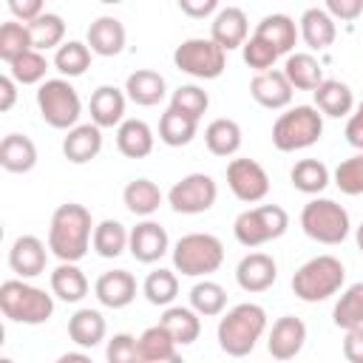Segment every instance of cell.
Returning <instances> with one entry per match:
<instances>
[{"label": "cell", "mask_w": 363, "mask_h": 363, "mask_svg": "<svg viewBox=\"0 0 363 363\" xmlns=\"http://www.w3.org/2000/svg\"><path fill=\"white\" fill-rule=\"evenodd\" d=\"M94 218L85 204L65 201L51 213L48 224V250L57 261H82L91 250L94 238Z\"/></svg>", "instance_id": "6da1fadb"}, {"label": "cell", "mask_w": 363, "mask_h": 363, "mask_svg": "<svg viewBox=\"0 0 363 363\" xmlns=\"http://www.w3.org/2000/svg\"><path fill=\"white\" fill-rule=\"evenodd\" d=\"M264 332H267V309L261 303L244 301V303H235L233 309L221 312L216 337H218V349L224 354L247 357L250 352H255Z\"/></svg>", "instance_id": "7a4b0ae2"}, {"label": "cell", "mask_w": 363, "mask_h": 363, "mask_svg": "<svg viewBox=\"0 0 363 363\" xmlns=\"http://www.w3.org/2000/svg\"><path fill=\"white\" fill-rule=\"evenodd\" d=\"M0 312L11 323L40 326L54 315V292L28 284V278H9L0 284Z\"/></svg>", "instance_id": "3957f363"}, {"label": "cell", "mask_w": 363, "mask_h": 363, "mask_svg": "<svg viewBox=\"0 0 363 363\" xmlns=\"http://www.w3.org/2000/svg\"><path fill=\"white\" fill-rule=\"evenodd\" d=\"M343 281H346V267L340 264V258L326 252V255H315V258L303 261L295 269L292 292L303 303H320V301L337 295L343 289Z\"/></svg>", "instance_id": "277c9868"}, {"label": "cell", "mask_w": 363, "mask_h": 363, "mask_svg": "<svg viewBox=\"0 0 363 363\" xmlns=\"http://www.w3.org/2000/svg\"><path fill=\"white\" fill-rule=\"evenodd\" d=\"M173 269L187 278H207L224 264V244L213 233H187L173 247Z\"/></svg>", "instance_id": "5b68a950"}, {"label": "cell", "mask_w": 363, "mask_h": 363, "mask_svg": "<svg viewBox=\"0 0 363 363\" xmlns=\"http://www.w3.org/2000/svg\"><path fill=\"white\" fill-rule=\"evenodd\" d=\"M323 136V113L315 105H295L278 113L272 125V145L281 153L312 147Z\"/></svg>", "instance_id": "8992f818"}, {"label": "cell", "mask_w": 363, "mask_h": 363, "mask_svg": "<svg viewBox=\"0 0 363 363\" xmlns=\"http://www.w3.org/2000/svg\"><path fill=\"white\" fill-rule=\"evenodd\" d=\"M301 230L318 241V244H326V247H335V244H343L349 238V230H352V218L346 213L343 204H337L335 199H309L301 210Z\"/></svg>", "instance_id": "52a82bcc"}, {"label": "cell", "mask_w": 363, "mask_h": 363, "mask_svg": "<svg viewBox=\"0 0 363 363\" xmlns=\"http://www.w3.org/2000/svg\"><path fill=\"white\" fill-rule=\"evenodd\" d=\"M37 108L43 122L57 130H68L79 125V116H82V99L77 88L68 82V77L43 79L37 88Z\"/></svg>", "instance_id": "ba28073f"}, {"label": "cell", "mask_w": 363, "mask_h": 363, "mask_svg": "<svg viewBox=\"0 0 363 363\" xmlns=\"http://www.w3.org/2000/svg\"><path fill=\"white\" fill-rule=\"evenodd\" d=\"M289 227V213L281 204H258V207H247L235 216L233 221V235L241 247L255 250L267 241H275L286 233Z\"/></svg>", "instance_id": "9c48e42d"}, {"label": "cell", "mask_w": 363, "mask_h": 363, "mask_svg": "<svg viewBox=\"0 0 363 363\" xmlns=\"http://www.w3.org/2000/svg\"><path fill=\"white\" fill-rule=\"evenodd\" d=\"M173 65L193 79H216L227 68V51L213 37H190L176 45Z\"/></svg>", "instance_id": "30bf717a"}, {"label": "cell", "mask_w": 363, "mask_h": 363, "mask_svg": "<svg viewBox=\"0 0 363 363\" xmlns=\"http://www.w3.org/2000/svg\"><path fill=\"white\" fill-rule=\"evenodd\" d=\"M218 199V184L210 173H187L167 190V204L173 213L199 216L207 213Z\"/></svg>", "instance_id": "8fae6325"}, {"label": "cell", "mask_w": 363, "mask_h": 363, "mask_svg": "<svg viewBox=\"0 0 363 363\" xmlns=\"http://www.w3.org/2000/svg\"><path fill=\"white\" fill-rule=\"evenodd\" d=\"M227 187L233 190V196L244 204H255L261 199H267L269 193V176L267 170L255 162V159H230L227 164Z\"/></svg>", "instance_id": "7c38bea8"}, {"label": "cell", "mask_w": 363, "mask_h": 363, "mask_svg": "<svg viewBox=\"0 0 363 363\" xmlns=\"http://www.w3.org/2000/svg\"><path fill=\"white\" fill-rule=\"evenodd\" d=\"M128 252L139 261V264H156L162 255L170 252V235L167 230L153 221L145 218L136 227H130V241H128Z\"/></svg>", "instance_id": "4fadbf2b"}, {"label": "cell", "mask_w": 363, "mask_h": 363, "mask_svg": "<svg viewBox=\"0 0 363 363\" xmlns=\"http://www.w3.org/2000/svg\"><path fill=\"white\" fill-rule=\"evenodd\" d=\"M292 91H295V88H292V82L286 79L284 68H281V71H275V68L258 71V74L250 79V96H252L261 108H267V111H284V108H289Z\"/></svg>", "instance_id": "5bb4252c"}, {"label": "cell", "mask_w": 363, "mask_h": 363, "mask_svg": "<svg viewBox=\"0 0 363 363\" xmlns=\"http://www.w3.org/2000/svg\"><path fill=\"white\" fill-rule=\"evenodd\" d=\"M48 244L37 235H17L9 250V267L17 278H37L48 264Z\"/></svg>", "instance_id": "9a60e30c"}, {"label": "cell", "mask_w": 363, "mask_h": 363, "mask_svg": "<svg viewBox=\"0 0 363 363\" xmlns=\"http://www.w3.org/2000/svg\"><path fill=\"white\" fill-rule=\"evenodd\" d=\"M306 346V323L295 315H281L267 337V352L275 360H292Z\"/></svg>", "instance_id": "2e32d148"}, {"label": "cell", "mask_w": 363, "mask_h": 363, "mask_svg": "<svg viewBox=\"0 0 363 363\" xmlns=\"http://www.w3.org/2000/svg\"><path fill=\"white\" fill-rule=\"evenodd\" d=\"M235 281L250 295L267 292L278 281V264L267 252H247L235 267Z\"/></svg>", "instance_id": "e0dca14e"}, {"label": "cell", "mask_w": 363, "mask_h": 363, "mask_svg": "<svg viewBox=\"0 0 363 363\" xmlns=\"http://www.w3.org/2000/svg\"><path fill=\"white\" fill-rule=\"evenodd\" d=\"M210 37L224 48V51H233V48H241L250 37V20L244 14V9L238 6H227V9H218L213 14V23H210Z\"/></svg>", "instance_id": "ac0fdd59"}, {"label": "cell", "mask_w": 363, "mask_h": 363, "mask_svg": "<svg viewBox=\"0 0 363 363\" xmlns=\"http://www.w3.org/2000/svg\"><path fill=\"white\" fill-rule=\"evenodd\" d=\"M94 295L108 309H125L136 298V278L128 269H108L96 278Z\"/></svg>", "instance_id": "d6986e66"}, {"label": "cell", "mask_w": 363, "mask_h": 363, "mask_svg": "<svg viewBox=\"0 0 363 363\" xmlns=\"http://www.w3.org/2000/svg\"><path fill=\"white\" fill-rule=\"evenodd\" d=\"M102 150V128L96 122H79L65 130L62 139V153L71 164H85L96 159Z\"/></svg>", "instance_id": "ffe728a7"}, {"label": "cell", "mask_w": 363, "mask_h": 363, "mask_svg": "<svg viewBox=\"0 0 363 363\" xmlns=\"http://www.w3.org/2000/svg\"><path fill=\"white\" fill-rule=\"evenodd\" d=\"M125 40H128V31H125L122 20H116L111 14L96 17L88 26V34H85V43L91 45V51L96 57H116V54H122L125 51Z\"/></svg>", "instance_id": "44dd1931"}, {"label": "cell", "mask_w": 363, "mask_h": 363, "mask_svg": "<svg viewBox=\"0 0 363 363\" xmlns=\"http://www.w3.org/2000/svg\"><path fill=\"white\" fill-rule=\"evenodd\" d=\"M125 105H128L125 88L99 85V88L91 94V102H88L91 122H96L99 128H119L122 119H125Z\"/></svg>", "instance_id": "7402d4cb"}, {"label": "cell", "mask_w": 363, "mask_h": 363, "mask_svg": "<svg viewBox=\"0 0 363 363\" xmlns=\"http://www.w3.org/2000/svg\"><path fill=\"white\" fill-rule=\"evenodd\" d=\"M298 31H301V40L306 43V48H312V51H326L337 37L335 17L326 9H318V6H312L301 14Z\"/></svg>", "instance_id": "603a6c76"}, {"label": "cell", "mask_w": 363, "mask_h": 363, "mask_svg": "<svg viewBox=\"0 0 363 363\" xmlns=\"http://www.w3.org/2000/svg\"><path fill=\"white\" fill-rule=\"evenodd\" d=\"M105 335H108V323H105V318H102L99 309L79 306V309L68 318V337H71V343L79 346V349H88V352H91L94 346H99V343L105 340Z\"/></svg>", "instance_id": "cb8c5ba5"}, {"label": "cell", "mask_w": 363, "mask_h": 363, "mask_svg": "<svg viewBox=\"0 0 363 363\" xmlns=\"http://www.w3.org/2000/svg\"><path fill=\"white\" fill-rule=\"evenodd\" d=\"M125 94L133 105L142 108H153L167 96V82L159 71L153 68H136L133 74H128L125 79Z\"/></svg>", "instance_id": "d4e9b609"}, {"label": "cell", "mask_w": 363, "mask_h": 363, "mask_svg": "<svg viewBox=\"0 0 363 363\" xmlns=\"http://www.w3.org/2000/svg\"><path fill=\"white\" fill-rule=\"evenodd\" d=\"M139 360L142 363H179L182 354H179L176 337L162 323L147 326L139 335Z\"/></svg>", "instance_id": "484cf974"}, {"label": "cell", "mask_w": 363, "mask_h": 363, "mask_svg": "<svg viewBox=\"0 0 363 363\" xmlns=\"http://www.w3.org/2000/svg\"><path fill=\"white\" fill-rule=\"evenodd\" d=\"M153 128L145 119H122L116 128V150L128 159H145L153 153Z\"/></svg>", "instance_id": "4316f807"}, {"label": "cell", "mask_w": 363, "mask_h": 363, "mask_svg": "<svg viewBox=\"0 0 363 363\" xmlns=\"http://www.w3.org/2000/svg\"><path fill=\"white\" fill-rule=\"evenodd\" d=\"M312 99H315V108L323 113V116H332V119H340V116H349L354 111V94L346 82L340 79H323L315 91H312Z\"/></svg>", "instance_id": "83f0119b"}, {"label": "cell", "mask_w": 363, "mask_h": 363, "mask_svg": "<svg viewBox=\"0 0 363 363\" xmlns=\"http://www.w3.org/2000/svg\"><path fill=\"white\" fill-rule=\"evenodd\" d=\"M37 164V145L26 133H6L0 142V167L6 173H28Z\"/></svg>", "instance_id": "f1b7e54d"}, {"label": "cell", "mask_w": 363, "mask_h": 363, "mask_svg": "<svg viewBox=\"0 0 363 363\" xmlns=\"http://www.w3.org/2000/svg\"><path fill=\"white\" fill-rule=\"evenodd\" d=\"M255 37L267 40L278 54H292L301 31H298V23L289 17V14H267L261 17V23L255 26L252 31Z\"/></svg>", "instance_id": "f546056e"}, {"label": "cell", "mask_w": 363, "mask_h": 363, "mask_svg": "<svg viewBox=\"0 0 363 363\" xmlns=\"http://www.w3.org/2000/svg\"><path fill=\"white\" fill-rule=\"evenodd\" d=\"M51 292L54 298L65 301V303H79L88 295V278L85 272L77 267V261H60L51 269Z\"/></svg>", "instance_id": "4dcf8cb0"}, {"label": "cell", "mask_w": 363, "mask_h": 363, "mask_svg": "<svg viewBox=\"0 0 363 363\" xmlns=\"http://www.w3.org/2000/svg\"><path fill=\"white\" fill-rule=\"evenodd\" d=\"M159 323L176 337L179 346H190L199 340L201 335V315L193 309V306H164Z\"/></svg>", "instance_id": "1f68e13d"}, {"label": "cell", "mask_w": 363, "mask_h": 363, "mask_svg": "<svg viewBox=\"0 0 363 363\" xmlns=\"http://www.w3.org/2000/svg\"><path fill=\"white\" fill-rule=\"evenodd\" d=\"M284 74H286V79L292 82L295 91H315L326 79L323 77V65L309 51H292V54H286Z\"/></svg>", "instance_id": "d6a6232c"}, {"label": "cell", "mask_w": 363, "mask_h": 363, "mask_svg": "<svg viewBox=\"0 0 363 363\" xmlns=\"http://www.w3.org/2000/svg\"><path fill=\"white\" fill-rule=\"evenodd\" d=\"M162 199H164V196H162L159 184L150 182V179H133V182H128L125 190H122L125 207H128L133 216H139V218H150V216L162 207Z\"/></svg>", "instance_id": "836d02e7"}, {"label": "cell", "mask_w": 363, "mask_h": 363, "mask_svg": "<svg viewBox=\"0 0 363 363\" xmlns=\"http://www.w3.org/2000/svg\"><path fill=\"white\" fill-rule=\"evenodd\" d=\"M204 145L213 156H235L241 147V125L230 116H218L204 128Z\"/></svg>", "instance_id": "e575fe53"}, {"label": "cell", "mask_w": 363, "mask_h": 363, "mask_svg": "<svg viewBox=\"0 0 363 363\" xmlns=\"http://www.w3.org/2000/svg\"><path fill=\"white\" fill-rule=\"evenodd\" d=\"M128 241H130V230L116 221V218H102L96 227H94V238H91V247L99 258H119L125 250H128Z\"/></svg>", "instance_id": "d590c367"}, {"label": "cell", "mask_w": 363, "mask_h": 363, "mask_svg": "<svg viewBox=\"0 0 363 363\" xmlns=\"http://www.w3.org/2000/svg\"><path fill=\"white\" fill-rule=\"evenodd\" d=\"M289 182L295 190H301L306 196H320L332 182V173L320 159H301L289 170Z\"/></svg>", "instance_id": "8d00e7d4"}, {"label": "cell", "mask_w": 363, "mask_h": 363, "mask_svg": "<svg viewBox=\"0 0 363 363\" xmlns=\"http://www.w3.org/2000/svg\"><path fill=\"white\" fill-rule=\"evenodd\" d=\"M199 130V119L176 111V108H167L159 119V139L167 145V147H184L193 142Z\"/></svg>", "instance_id": "74e56055"}, {"label": "cell", "mask_w": 363, "mask_h": 363, "mask_svg": "<svg viewBox=\"0 0 363 363\" xmlns=\"http://www.w3.org/2000/svg\"><path fill=\"white\" fill-rule=\"evenodd\" d=\"M142 295L153 306H162V309L170 306L179 298V275H176V269L159 267V269L147 272L145 281H142Z\"/></svg>", "instance_id": "f35d334b"}, {"label": "cell", "mask_w": 363, "mask_h": 363, "mask_svg": "<svg viewBox=\"0 0 363 363\" xmlns=\"http://www.w3.org/2000/svg\"><path fill=\"white\" fill-rule=\"evenodd\" d=\"M187 298H190V306L201 318H216V315H221L227 309V289L218 281H210V278L196 281L190 286V295Z\"/></svg>", "instance_id": "ab89813d"}, {"label": "cell", "mask_w": 363, "mask_h": 363, "mask_svg": "<svg viewBox=\"0 0 363 363\" xmlns=\"http://www.w3.org/2000/svg\"><path fill=\"white\" fill-rule=\"evenodd\" d=\"M28 34H31V45L37 51L60 48L65 43V20L54 11H43L40 17H34L28 23Z\"/></svg>", "instance_id": "60d3db41"}, {"label": "cell", "mask_w": 363, "mask_h": 363, "mask_svg": "<svg viewBox=\"0 0 363 363\" xmlns=\"http://www.w3.org/2000/svg\"><path fill=\"white\" fill-rule=\"evenodd\" d=\"M91 45L79 43V40H68L54 51V68L60 71V77H82L91 68Z\"/></svg>", "instance_id": "b9f144b4"}, {"label": "cell", "mask_w": 363, "mask_h": 363, "mask_svg": "<svg viewBox=\"0 0 363 363\" xmlns=\"http://www.w3.org/2000/svg\"><path fill=\"white\" fill-rule=\"evenodd\" d=\"M332 320L337 329H352V326H360L363 323V281L346 286L332 309Z\"/></svg>", "instance_id": "7bdbcfd3"}, {"label": "cell", "mask_w": 363, "mask_h": 363, "mask_svg": "<svg viewBox=\"0 0 363 363\" xmlns=\"http://www.w3.org/2000/svg\"><path fill=\"white\" fill-rule=\"evenodd\" d=\"M9 74H11L20 85H40V82L45 79V74H48V60H45L43 51L28 48L26 54H20V57H14V60L9 62Z\"/></svg>", "instance_id": "ee69618b"}, {"label": "cell", "mask_w": 363, "mask_h": 363, "mask_svg": "<svg viewBox=\"0 0 363 363\" xmlns=\"http://www.w3.org/2000/svg\"><path fill=\"white\" fill-rule=\"evenodd\" d=\"M31 45V34H28V23L20 20H6L0 26V60L9 65L14 57L26 54Z\"/></svg>", "instance_id": "f6af8a7d"}, {"label": "cell", "mask_w": 363, "mask_h": 363, "mask_svg": "<svg viewBox=\"0 0 363 363\" xmlns=\"http://www.w3.org/2000/svg\"><path fill=\"white\" fill-rule=\"evenodd\" d=\"M332 182L343 196H363V150L343 159L335 167Z\"/></svg>", "instance_id": "bcb514c9"}, {"label": "cell", "mask_w": 363, "mask_h": 363, "mask_svg": "<svg viewBox=\"0 0 363 363\" xmlns=\"http://www.w3.org/2000/svg\"><path fill=\"white\" fill-rule=\"evenodd\" d=\"M170 108L187 113V116H193V119H201V116L207 113V108H210V96H207L204 88H199V85H193V82H190V85H179V88L170 94Z\"/></svg>", "instance_id": "7dc6e473"}, {"label": "cell", "mask_w": 363, "mask_h": 363, "mask_svg": "<svg viewBox=\"0 0 363 363\" xmlns=\"http://www.w3.org/2000/svg\"><path fill=\"white\" fill-rule=\"evenodd\" d=\"M241 57H244V62L258 74V71H269V68H275V60L281 57L267 40H261V37H247V43L241 45Z\"/></svg>", "instance_id": "c3c4849f"}, {"label": "cell", "mask_w": 363, "mask_h": 363, "mask_svg": "<svg viewBox=\"0 0 363 363\" xmlns=\"http://www.w3.org/2000/svg\"><path fill=\"white\" fill-rule=\"evenodd\" d=\"M105 357L111 363H142L139 360V337H133L128 332H116L105 346Z\"/></svg>", "instance_id": "681fc988"}, {"label": "cell", "mask_w": 363, "mask_h": 363, "mask_svg": "<svg viewBox=\"0 0 363 363\" xmlns=\"http://www.w3.org/2000/svg\"><path fill=\"white\" fill-rule=\"evenodd\" d=\"M323 9L335 17V20H357L363 14V0H323Z\"/></svg>", "instance_id": "f907efd6"}, {"label": "cell", "mask_w": 363, "mask_h": 363, "mask_svg": "<svg viewBox=\"0 0 363 363\" xmlns=\"http://www.w3.org/2000/svg\"><path fill=\"white\" fill-rule=\"evenodd\" d=\"M6 6H9V11L14 14V20H20V23H31L34 17L43 14L45 0H6Z\"/></svg>", "instance_id": "816d5d0a"}, {"label": "cell", "mask_w": 363, "mask_h": 363, "mask_svg": "<svg viewBox=\"0 0 363 363\" xmlns=\"http://www.w3.org/2000/svg\"><path fill=\"white\" fill-rule=\"evenodd\" d=\"M343 357H346L349 363H363V323L346 329V337H343Z\"/></svg>", "instance_id": "f5cc1de1"}, {"label": "cell", "mask_w": 363, "mask_h": 363, "mask_svg": "<svg viewBox=\"0 0 363 363\" xmlns=\"http://www.w3.org/2000/svg\"><path fill=\"white\" fill-rule=\"evenodd\" d=\"M343 136H346V142H349L352 147L363 150V102H360V105H354V111L349 113Z\"/></svg>", "instance_id": "db71d44e"}, {"label": "cell", "mask_w": 363, "mask_h": 363, "mask_svg": "<svg viewBox=\"0 0 363 363\" xmlns=\"http://www.w3.org/2000/svg\"><path fill=\"white\" fill-rule=\"evenodd\" d=\"M176 3H179V9H182L187 17L204 20V17H213V14L218 11V3H221V0H176Z\"/></svg>", "instance_id": "11a10c76"}, {"label": "cell", "mask_w": 363, "mask_h": 363, "mask_svg": "<svg viewBox=\"0 0 363 363\" xmlns=\"http://www.w3.org/2000/svg\"><path fill=\"white\" fill-rule=\"evenodd\" d=\"M17 85H20V82H17L11 74H3V77H0V111H3V113L14 108V102H17Z\"/></svg>", "instance_id": "9f6ffc18"}, {"label": "cell", "mask_w": 363, "mask_h": 363, "mask_svg": "<svg viewBox=\"0 0 363 363\" xmlns=\"http://www.w3.org/2000/svg\"><path fill=\"white\" fill-rule=\"evenodd\" d=\"M68 360H82V363H88V360H91V354H88V349H82V352H65V354H60V363H68Z\"/></svg>", "instance_id": "6f0895ef"}, {"label": "cell", "mask_w": 363, "mask_h": 363, "mask_svg": "<svg viewBox=\"0 0 363 363\" xmlns=\"http://www.w3.org/2000/svg\"><path fill=\"white\" fill-rule=\"evenodd\" d=\"M354 241H357V250L363 252V224H360V227L354 230Z\"/></svg>", "instance_id": "680465c9"}, {"label": "cell", "mask_w": 363, "mask_h": 363, "mask_svg": "<svg viewBox=\"0 0 363 363\" xmlns=\"http://www.w3.org/2000/svg\"><path fill=\"white\" fill-rule=\"evenodd\" d=\"M99 3H105V6H116V3H122V0H99Z\"/></svg>", "instance_id": "91938a15"}]
</instances>
